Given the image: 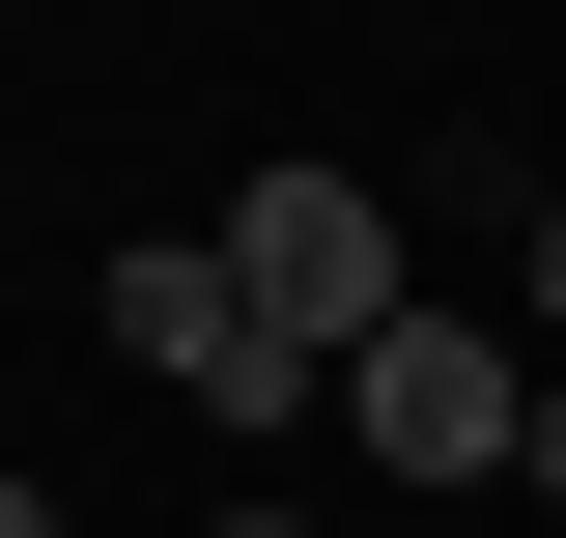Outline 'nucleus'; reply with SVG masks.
Wrapping results in <instances>:
<instances>
[{"mask_svg":"<svg viewBox=\"0 0 566 538\" xmlns=\"http://www.w3.org/2000/svg\"><path fill=\"white\" fill-rule=\"evenodd\" d=\"M114 369H142V397H199V425H312V397H340V369L227 283V227H142V256H114Z\"/></svg>","mask_w":566,"mask_h":538,"instance_id":"nucleus-1","label":"nucleus"},{"mask_svg":"<svg viewBox=\"0 0 566 538\" xmlns=\"http://www.w3.org/2000/svg\"><path fill=\"white\" fill-rule=\"evenodd\" d=\"M227 283H255L312 369H368V340H397V199H368V170H255V199H227Z\"/></svg>","mask_w":566,"mask_h":538,"instance_id":"nucleus-2","label":"nucleus"},{"mask_svg":"<svg viewBox=\"0 0 566 538\" xmlns=\"http://www.w3.org/2000/svg\"><path fill=\"white\" fill-rule=\"evenodd\" d=\"M340 425H368L397 482H510V454H538V369H510V312H397V340L340 369Z\"/></svg>","mask_w":566,"mask_h":538,"instance_id":"nucleus-3","label":"nucleus"},{"mask_svg":"<svg viewBox=\"0 0 566 538\" xmlns=\"http://www.w3.org/2000/svg\"><path fill=\"white\" fill-rule=\"evenodd\" d=\"M510 482H538V510H566V369H538V454H510Z\"/></svg>","mask_w":566,"mask_h":538,"instance_id":"nucleus-4","label":"nucleus"},{"mask_svg":"<svg viewBox=\"0 0 566 538\" xmlns=\"http://www.w3.org/2000/svg\"><path fill=\"white\" fill-rule=\"evenodd\" d=\"M538 340H566V199H538Z\"/></svg>","mask_w":566,"mask_h":538,"instance_id":"nucleus-5","label":"nucleus"},{"mask_svg":"<svg viewBox=\"0 0 566 538\" xmlns=\"http://www.w3.org/2000/svg\"><path fill=\"white\" fill-rule=\"evenodd\" d=\"M199 538H312V510H199Z\"/></svg>","mask_w":566,"mask_h":538,"instance_id":"nucleus-6","label":"nucleus"},{"mask_svg":"<svg viewBox=\"0 0 566 538\" xmlns=\"http://www.w3.org/2000/svg\"><path fill=\"white\" fill-rule=\"evenodd\" d=\"M0 538H57V510H29V482H0Z\"/></svg>","mask_w":566,"mask_h":538,"instance_id":"nucleus-7","label":"nucleus"}]
</instances>
